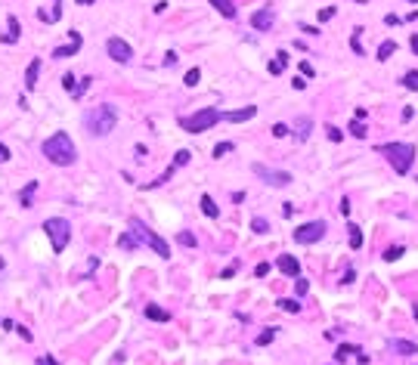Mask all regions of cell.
I'll return each mask as SVG.
<instances>
[{
    "instance_id": "cell-7",
    "label": "cell",
    "mask_w": 418,
    "mask_h": 365,
    "mask_svg": "<svg viewBox=\"0 0 418 365\" xmlns=\"http://www.w3.org/2000/svg\"><path fill=\"white\" fill-rule=\"evenodd\" d=\"M254 173L260 176V180L266 183V186H273V189H282V186H288L292 183V173L288 170H276V167H266V164H254Z\"/></svg>"
},
{
    "instance_id": "cell-26",
    "label": "cell",
    "mask_w": 418,
    "mask_h": 365,
    "mask_svg": "<svg viewBox=\"0 0 418 365\" xmlns=\"http://www.w3.org/2000/svg\"><path fill=\"white\" fill-rule=\"evenodd\" d=\"M34 189H38V180H31L25 189H22V207H31V195H34Z\"/></svg>"
},
{
    "instance_id": "cell-19",
    "label": "cell",
    "mask_w": 418,
    "mask_h": 365,
    "mask_svg": "<svg viewBox=\"0 0 418 365\" xmlns=\"http://www.w3.org/2000/svg\"><path fill=\"white\" fill-rule=\"evenodd\" d=\"M118 248H124V251H136V248H139V239H136L130 229H127L121 239H118Z\"/></svg>"
},
{
    "instance_id": "cell-27",
    "label": "cell",
    "mask_w": 418,
    "mask_h": 365,
    "mask_svg": "<svg viewBox=\"0 0 418 365\" xmlns=\"http://www.w3.org/2000/svg\"><path fill=\"white\" fill-rule=\"evenodd\" d=\"M347 130H350V136H356V139H366V133H369V130H366V124L359 121V118H356V121H353L350 127H347Z\"/></svg>"
},
{
    "instance_id": "cell-24",
    "label": "cell",
    "mask_w": 418,
    "mask_h": 365,
    "mask_svg": "<svg viewBox=\"0 0 418 365\" xmlns=\"http://www.w3.org/2000/svg\"><path fill=\"white\" fill-rule=\"evenodd\" d=\"M19 41V19L9 16V34H3V43H16Z\"/></svg>"
},
{
    "instance_id": "cell-20",
    "label": "cell",
    "mask_w": 418,
    "mask_h": 365,
    "mask_svg": "<svg viewBox=\"0 0 418 365\" xmlns=\"http://www.w3.org/2000/svg\"><path fill=\"white\" fill-rule=\"evenodd\" d=\"M146 319H152V322H167L170 316L161 310V307H155V303H149V307H146Z\"/></svg>"
},
{
    "instance_id": "cell-37",
    "label": "cell",
    "mask_w": 418,
    "mask_h": 365,
    "mask_svg": "<svg viewBox=\"0 0 418 365\" xmlns=\"http://www.w3.org/2000/svg\"><path fill=\"white\" fill-rule=\"evenodd\" d=\"M288 133H292V127H288V124H273V136L282 139V136H288Z\"/></svg>"
},
{
    "instance_id": "cell-51",
    "label": "cell",
    "mask_w": 418,
    "mask_h": 365,
    "mask_svg": "<svg viewBox=\"0 0 418 365\" xmlns=\"http://www.w3.org/2000/svg\"><path fill=\"white\" fill-rule=\"evenodd\" d=\"M409 46H412V53L418 56V34H412V38H409Z\"/></svg>"
},
{
    "instance_id": "cell-34",
    "label": "cell",
    "mask_w": 418,
    "mask_h": 365,
    "mask_svg": "<svg viewBox=\"0 0 418 365\" xmlns=\"http://www.w3.org/2000/svg\"><path fill=\"white\" fill-rule=\"evenodd\" d=\"M199 78H202L199 68H189V72H186V87H195V84H199Z\"/></svg>"
},
{
    "instance_id": "cell-30",
    "label": "cell",
    "mask_w": 418,
    "mask_h": 365,
    "mask_svg": "<svg viewBox=\"0 0 418 365\" xmlns=\"http://www.w3.org/2000/svg\"><path fill=\"white\" fill-rule=\"evenodd\" d=\"M189 158H192V152H189V149L177 152V155H173V167H183V164H189Z\"/></svg>"
},
{
    "instance_id": "cell-10",
    "label": "cell",
    "mask_w": 418,
    "mask_h": 365,
    "mask_svg": "<svg viewBox=\"0 0 418 365\" xmlns=\"http://www.w3.org/2000/svg\"><path fill=\"white\" fill-rule=\"evenodd\" d=\"M273 22H276V9H273V6H260L257 13L251 16V28H254V31H270Z\"/></svg>"
},
{
    "instance_id": "cell-28",
    "label": "cell",
    "mask_w": 418,
    "mask_h": 365,
    "mask_svg": "<svg viewBox=\"0 0 418 365\" xmlns=\"http://www.w3.org/2000/svg\"><path fill=\"white\" fill-rule=\"evenodd\" d=\"M279 310H288V313H300V303L294 297H282L279 300Z\"/></svg>"
},
{
    "instance_id": "cell-4",
    "label": "cell",
    "mask_w": 418,
    "mask_h": 365,
    "mask_svg": "<svg viewBox=\"0 0 418 365\" xmlns=\"http://www.w3.org/2000/svg\"><path fill=\"white\" fill-rule=\"evenodd\" d=\"M217 121H223V112H217L214 105H211V109H199V112L186 115L183 121H180V127H183L186 133H205V130H211Z\"/></svg>"
},
{
    "instance_id": "cell-29",
    "label": "cell",
    "mask_w": 418,
    "mask_h": 365,
    "mask_svg": "<svg viewBox=\"0 0 418 365\" xmlns=\"http://www.w3.org/2000/svg\"><path fill=\"white\" fill-rule=\"evenodd\" d=\"M251 229L257 232V235H266V232H270V223H266L263 217H254V220H251Z\"/></svg>"
},
{
    "instance_id": "cell-38",
    "label": "cell",
    "mask_w": 418,
    "mask_h": 365,
    "mask_svg": "<svg viewBox=\"0 0 418 365\" xmlns=\"http://www.w3.org/2000/svg\"><path fill=\"white\" fill-rule=\"evenodd\" d=\"M177 242H180V244H186V248H192V244H195V235H192V232H180V235H177Z\"/></svg>"
},
{
    "instance_id": "cell-48",
    "label": "cell",
    "mask_w": 418,
    "mask_h": 365,
    "mask_svg": "<svg viewBox=\"0 0 418 365\" xmlns=\"http://www.w3.org/2000/svg\"><path fill=\"white\" fill-rule=\"evenodd\" d=\"M292 84H294V90H307V78L300 75V78H294V81H292Z\"/></svg>"
},
{
    "instance_id": "cell-23",
    "label": "cell",
    "mask_w": 418,
    "mask_h": 365,
    "mask_svg": "<svg viewBox=\"0 0 418 365\" xmlns=\"http://www.w3.org/2000/svg\"><path fill=\"white\" fill-rule=\"evenodd\" d=\"M353 353H359V350H356L353 344H341L338 350H334V359H338V362H344V359H350Z\"/></svg>"
},
{
    "instance_id": "cell-2",
    "label": "cell",
    "mask_w": 418,
    "mask_h": 365,
    "mask_svg": "<svg viewBox=\"0 0 418 365\" xmlns=\"http://www.w3.org/2000/svg\"><path fill=\"white\" fill-rule=\"evenodd\" d=\"M115 124H118V109L109 102H99L90 112H84V130L90 136H109L115 130Z\"/></svg>"
},
{
    "instance_id": "cell-16",
    "label": "cell",
    "mask_w": 418,
    "mask_h": 365,
    "mask_svg": "<svg viewBox=\"0 0 418 365\" xmlns=\"http://www.w3.org/2000/svg\"><path fill=\"white\" fill-rule=\"evenodd\" d=\"M211 6H217V13L226 16V19H236V16H239V9H236V3H232V0H211Z\"/></svg>"
},
{
    "instance_id": "cell-36",
    "label": "cell",
    "mask_w": 418,
    "mask_h": 365,
    "mask_svg": "<svg viewBox=\"0 0 418 365\" xmlns=\"http://www.w3.org/2000/svg\"><path fill=\"white\" fill-rule=\"evenodd\" d=\"M400 257H403V248H400V244H397V248H390V251H384V260H387V263L400 260Z\"/></svg>"
},
{
    "instance_id": "cell-17",
    "label": "cell",
    "mask_w": 418,
    "mask_h": 365,
    "mask_svg": "<svg viewBox=\"0 0 418 365\" xmlns=\"http://www.w3.org/2000/svg\"><path fill=\"white\" fill-rule=\"evenodd\" d=\"M310 133H313V121H310L307 115H300V118H297V130H294V136H297V139H310Z\"/></svg>"
},
{
    "instance_id": "cell-46",
    "label": "cell",
    "mask_w": 418,
    "mask_h": 365,
    "mask_svg": "<svg viewBox=\"0 0 418 365\" xmlns=\"http://www.w3.org/2000/svg\"><path fill=\"white\" fill-rule=\"evenodd\" d=\"M62 87L72 93V90H75V75H65V78H62Z\"/></svg>"
},
{
    "instance_id": "cell-42",
    "label": "cell",
    "mask_w": 418,
    "mask_h": 365,
    "mask_svg": "<svg viewBox=\"0 0 418 365\" xmlns=\"http://www.w3.org/2000/svg\"><path fill=\"white\" fill-rule=\"evenodd\" d=\"M350 46H353L356 56H363V41H359V34H353V38H350Z\"/></svg>"
},
{
    "instance_id": "cell-56",
    "label": "cell",
    "mask_w": 418,
    "mask_h": 365,
    "mask_svg": "<svg viewBox=\"0 0 418 365\" xmlns=\"http://www.w3.org/2000/svg\"><path fill=\"white\" fill-rule=\"evenodd\" d=\"M409 3H418V0H409Z\"/></svg>"
},
{
    "instance_id": "cell-45",
    "label": "cell",
    "mask_w": 418,
    "mask_h": 365,
    "mask_svg": "<svg viewBox=\"0 0 418 365\" xmlns=\"http://www.w3.org/2000/svg\"><path fill=\"white\" fill-rule=\"evenodd\" d=\"M300 75H304V78H313V75H316V72H313V65L307 62V59L300 62Z\"/></svg>"
},
{
    "instance_id": "cell-22",
    "label": "cell",
    "mask_w": 418,
    "mask_h": 365,
    "mask_svg": "<svg viewBox=\"0 0 418 365\" xmlns=\"http://www.w3.org/2000/svg\"><path fill=\"white\" fill-rule=\"evenodd\" d=\"M347 229H350V248H353V251H359V248H363V232H359L356 223H350Z\"/></svg>"
},
{
    "instance_id": "cell-47",
    "label": "cell",
    "mask_w": 418,
    "mask_h": 365,
    "mask_svg": "<svg viewBox=\"0 0 418 365\" xmlns=\"http://www.w3.org/2000/svg\"><path fill=\"white\" fill-rule=\"evenodd\" d=\"M236 269H239V263H232V266H226V269H223V273H220V279H232V276H236Z\"/></svg>"
},
{
    "instance_id": "cell-57",
    "label": "cell",
    "mask_w": 418,
    "mask_h": 365,
    "mask_svg": "<svg viewBox=\"0 0 418 365\" xmlns=\"http://www.w3.org/2000/svg\"><path fill=\"white\" fill-rule=\"evenodd\" d=\"M56 3H59V0H56Z\"/></svg>"
},
{
    "instance_id": "cell-5",
    "label": "cell",
    "mask_w": 418,
    "mask_h": 365,
    "mask_svg": "<svg viewBox=\"0 0 418 365\" xmlns=\"http://www.w3.org/2000/svg\"><path fill=\"white\" fill-rule=\"evenodd\" d=\"M130 232H133L136 239H139V244H149V248H152L155 254H161V260H167V257H170V244H167L165 239H161L158 232H152V229H149L146 223L133 220V223H130Z\"/></svg>"
},
{
    "instance_id": "cell-1",
    "label": "cell",
    "mask_w": 418,
    "mask_h": 365,
    "mask_svg": "<svg viewBox=\"0 0 418 365\" xmlns=\"http://www.w3.org/2000/svg\"><path fill=\"white\" fill-rule=\"evenodd\" d=\"M41 152H43V158H46V161L59 164V167H68V164H75V161H78V149H75L72 136H68L65 130L53 133L50 139H43Z\"/></svg>"
},
{
    "instance_id": "cell-25",
    "label": "cell",
    "mask_w": 418,
    "mask_h": 365,
    "mask_svg": "<svg viewBox=\"0 0 418 365\" xmlns=\"http://www.w3.org/2000/svg\"><path fill=\"white\" fill-rule=\"evenodd\" d=\"M393 53H397V43H393V41H384V43L378 46V59H381V62H384V59H390Z\"/></svg>"
},
{
    "instance_id": "cell-8",
    "label": "cell",
    "mask_w": 418,
    "mask_h": 365,
    "mask_svg": "<svg viewBox=\"0 0 418 365\" xmlns=\"http://www.w3.org/2000/svg\"><path fill=\"white\" fill-rule=\"evenodd\" d=\"M325 229H329V226H325L322 220L304 223V226H297V229H294V242H297V244H316V242L322 239V235H325Z\"/></svg>"
},
{
    "instance_id": "cell-55",
    "label": "cell",
    "mask_w": 418,
    "mask_h": 365,
    "mask_svg": "<svg viewBox=\"0 0 418 365\" xmlns=\"http://www.w3.org/2000/svg\"><path fill=\"white\" fill-rule=\"evenodd\" d=\"M356 3H369V0H356Z\"/></svg>"
},
{
    "instance_id": "cell-21",
    "label": "cell",
    "mask_w": 418,
    "mask_h": 365,
    "mask_svg": "<svg viewBox=\"0 0 418 365\" xmlns=\"http://www.w3.org/2000/svg\"><path fill=\"white\" fill-rule=\"evenodd\" d=\"M62 16V3H56V9H38V19L41 22H56Z\"/></svg>"
},
{
    "instance_id": "cell-43",
    "label": "cell",
    "mask_w": 418,
    "mask_h": 365,
    "mask_svg": "<svg viewBox=\"0 0 418 365\" xmlns=\"http://www.w3.org/2000/svg\"><path fill=\"white\" fill-rule=\"evenodd\" d=\"M266 273H270V263H257V266H254V276H257V279H263Z\"/></svg>"
},
{
    "instance_id": "cell-15",
    "label": "cell",
    "mask_w": 418,
    "mask_h": 365,
    "mask_svg": "<svg viewBox=\"0 0 418 365\" xmlns=\"http://www.w3.org/2000/svg\"><path fill=\"white\" fill-rule=\"evenodd\" d=\"M38 75H41V62H38V59H31V62H28V72H25V90H34V87H38Z\"/></svg>"
},
{
    "instance_id": "cell-35",
    "label": "cell",
    "mask_w": 418,
    "mask_h": 365,
    "mask_svg": "<svg viewBox=\"0 0 418 365\" xmlns=\"http://www.w3.org/2000/svg\"><path fill=\"white\" fill-rule=\"evenodd\" d=\"M87 87H90V78H84V81H81V84H75L72 96H75V99H78V96H84V93H87Z\"/></svg>"
},
{
    "instance_id": "cell-50",
    "label": "cell",
    "mask_w": 418,
    "mask_h": 365,
    "mask_svg": "<svg viewBox=\"0 0 418 365\" xmlns=\"http://www.w3.org/2000/svg\"><path fill=\"white\" fill-rule=\"evenodd\" d=\"M16 331H19L22 337H25V340H31V331H28V328H25V325H16Z\"/></svg>"
},
{
    "instance_id": "cell-18",
    "label": "cell",
    "mask_w": 418,
    "mask_h": 365,
    "mask_svg": "<svg viewBox=\"0 0 418 365\" xmlns=\"http://www.w3.org/2000/svg\"><path fill=\"white\" fill-rule=\"evenodd\" d=\"M202 214H205V217H211V220H217V217H220V207L214 204V198H211V195H202Z\"/></svg>"
},
{
    "instance_id": "cell-40",
    "label": "cell",
    "mask_w": 418,
    "mask_h": 365,
    "mask_svg": "<svg viewBox=\"0 0 418 365\" xmlns=\"http://www.w3.org/2000/svg\"><path fill=\"white\" fill-rule=\"evenodd\" d=\"M273 337H276V328H266V331H263V334L257 337V344L263 347V344H270V340H273Z\"/></svg>"
},
{
    "instance_id": "cell-53",
    "label": "cell",
    "mask_w": 418,
    "mask_h": 365,
    "mask_svg": "<svg viewBox=\"0 0 418 365\" xmlns=\"http://www.w3.org/2000/svg\"><path fill=\"white\" fill-rule=\"evenodd\" d=\"M78 3H93V0H78Z\"/></svg>"
},
{
    "instance_id": "cell-6",
    "label": "cell",
    "mask_w": 418,
    "mask_h": 365,
    "mask_svg": "<svg viewBox=\"0 0 418 365\" xmlns=\"http://www.w3.org/2000/svg\"><path fill=\"white\" fill-rule=\"evenodd\" d=\"M43 232L50 235V244H53V254H62L68 239H72V226H68V220L62 217H50L43 223Z\"/></svg>"
},
{
    "instance_id": "cell-9",
    "label": "cell",
    "mask_w": 418,
    "mask_h": 365,
    "mask_svg": "<svg viewBox=\"0 0 418 365\" xmlns=\"http://www.w3.org/2000/svg\"><path fill=\"white\" fill-rule=\"evenodd\" d=\"M106 50H109V56L115 59V62H121V65H127L133 59V46L127 43L124 38H109L106 41Z\"/></svg>"
},
{
    "instance_id": "cell-31",
    "label": "cell",
    "mask_w": 418,
    "mask_h": 365,
    "mask_svg": "<svg viewBox=\"0 0 418 365\" xmlns=\"http://www.w3.org/2000/svg\"><path fill=\"white\" fill-rule=\"evenodd\" d=\"M232 149H236L232 143H217V146H214V158H223V155H229Z\"/></svg>"
},
{
    "instance_id": "cell-3",
    "label": "cell",
    "mask_w": 418,
    "mask_h": 365,
    "mask_svg": "<svg viewBox=\"0 0 418 365\" xmlns=\"http://www.w3.org/2000/svg\"><path fill=\"white\" fill-rule=\"evenodd\" d=\"M378 155H384L390 167L400 176H406L415 161V146L412 143H384V146H378Z\"/></svg>"
},
{
    "instance_id": "cell-32",
    "label": "cell",
    "mask_w": 418,
    "mask_h": 365,
    "mask_svg": "<svg viewBox=\"0 0 418 365\" xmlns=\"http://www.w3.org/2000/svg\"><path fill=\"white\" fill-rule=\"evenodd\" d=\"M266 72H270V75H282V72H285V62H282V59H279V56H276V59H273V62H270V65H266Z\"/></svg>"
},
{
    "instance_id": "cell-44",
    "label": "cell",
    "mask_w": 418,
    "mask_h": 365,
    "mask_svg": "<svg viewBox=\"0 0 418 365\" xmlns=\"http://www.w3.org/2000/svg\"><path fill=\"white\" fill-rule=\"evenodd\" d=\"M334 16V6H325V9H319V22H329Z\"/></svg>"
},
{
    "instance_id": "cell-12",
    "label": "cell",
    "mask_w": 418,
    "mask_h": 365,
    "mask_svg": "<svg viewBox=\"0 0 418 365\" xmlns=\"http://www.w3.org/2000/svg\"><path fill=\"white\" fill-rule=\"evenodd\" d=\"M276 266H279V273H285V276H292V279H297V276H300V263L294 260L292 254H279Z\"/></svg>"
},
{
    "instance_id": "cell-41",
    "label": "cell",
    "mask_w": 418,
    "mask_h": 365,
    "mask_svg": "<svg viewBox=\"0 0 418 365\" xmlns=\"http://www.w3.org/2000/svg\"><path fill=\"white\" fill-rule=\"evenodd\" d=\"M294 291H297V294H307V291H310V282L297 276V282H294Z\"/></svg>"
},
{
    "instance_id": "cell-54",
    "label": "cell",
    "mask_w": 418,
    "mask_h": 365,
    "mask_svg": "<svg viewBox=\"0 0 418 365\" xmlns=\"http://www.w3.org/2000/svg\"><path fill=\"white\" fill-rule=\"evenodd\" d=\"M46 365H56V362H53V356H50V362H46Z\"/></svg>"
},
{
    "instance_id": "cell-33",
    "label": "cell",
    "mask_w": 418,
    "mask_h": 365,
    "mask_svg": "<svg viewBox=\"0 0 418 365\" xmlns=\"http://www.w3.org/2000/svg\"><path fill=\"white\" fill-rule=\"evenodd\" d=\"M403 84L409 87V90H418V72H406L403 75Z\"/></svg>"
},
{
    "instance_id": "cell-13",
    "label": "cell",
    "mask_w": 418,
    "mask_h": 365,
    "mask_svg": "<svg viewBox=\"0 0 418 365\" xmlns=\"http://www.w3.org/2000/svg\"><path fill=\"white\" fill-rule=\"evenodd\" d=\"M254 115H257V105H245V109H232V112H223V121L242 124V121H251Z\"/></svg>"
},
{
    "instance_id": "cell-49",
    "label": "cell",
    "mask_w": 418,
    "mask_h": 365,
    "mask_svg": "<svg viewBox=\"0 0 418 365\" xmlns=\"http://www.w3.org/2000/svg\"><path fill=\"white\" fill-rule=\"evenodd\" d=\"M9 155H13V152H9L3 143H0V164H3V161H9Z\"/></svg>"
},
{
    "instance_id": "cell-11",
    "label": "cell",
    "mask_w": 418,
    "mask_h": 365,
    "mask_svg": "<svg viewBox=\"0 0 418 365\" xmlns=\"http://www.w3.org/2000/svg\"><path fill=\"white\" fill-rule=\"evenodd\" d=\"M78 50H81V34H78V31H68V43H65V46H56L53 56H56V59H68V56H75Z\"/></svg>"
},
{
    "instance_id": "cell-52",
    "label": "cell",
    "mask_w": 418,
    "mask_h": 365,
    "mask_svg": "<svg viewBox=\"0 0 418 365\" xmlns=\"http://www.w3.org/2000/svg\"><path fill=\"white\" fill-rule=\"evenodd\" d=\"M3 266H6V260H3V257H0V269H3Z\"/></svg>"
},
{
    "instance_id": "cell-39",
    "label": "cell",
    "mask_w": 418,
    "mask_h": 365,
    "mask_svg": "<svg viewBox=\"0 0 418 365\" xmlns=\"http://www.w3.org/2000/svg\"><path fill=\"white\" fill-rule=\"evenodd\" d=\"M325 130H329V139H332V143H341V139H344V133H341L334 124H332V127H325Z\"/></svg>"
},
{
    "instance_id": "cell-14",
    "label": "cell",
    "mask_w": 418,
    "mask_h": 365,
    "mask_svg": "<svg viewBox=\"0 0 418 365\" xmlns=\"http://www.w3.org/2000/svg\"><path fill=\"white\" fill-rule=\"evenodd\" d=\"M390 350H393V353H400V356H415V353H418V347L412 344V340H400V337H393V340H390Z\"/></svg>"
}]
</instances>
